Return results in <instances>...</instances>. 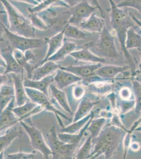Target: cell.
Returning a JSON list of instances; mask_svg holds the SVG:
<instances>
[{
    "mask_svg": "<svg viewBox=\"0 0 141 159\" xmlns=\"http://www.w3.org/2000/svg\"><path fill=\"white\" fill-rule=\"evenodd\" d=\"M15 1L25 2V3H27L31 4V5H34L35 6H37V5L39 4L38 2H36L35 0H15Z\"/></svg>",
    "mask_w": 141,
    "mask_h": 159,
    "instance_id": "c3c4849f",
    "label": "cell"
},
{
    "mask_svg": "<svg viewBox=\"0 0 141 159\" xmlns=\"http://www.w3.org/2000/svg\"><path fill=\"white\" fill-rule=\"evenodd\" d=\"M14 98H15L14 87L6 84H4L0 87V113Z\"/></svg>",
    "mask_w": 141,
    "mask_h": 159,
    "instance_id": "83f0119b",
    "label": "cell"
},
{
    "mask_svg": "<svg viewBox=\"0 0 141 159\" xmlns=\"http://www.w3.org/2000/svg\"><path fill=\"white\" fill-rule=\"evenodd\" d=\"M102 63H94L89 65H81V66H61L60 69L63 70H67L68 72L72 73L77 76L80 78L88 79L92 77L96 76L95 72L97 70L100 68Z\"/></svg>",
    "mask_w": 141,
    "mask_h": 159,
    "instance_id": "8fae6325",
    "label": "cell"
},
{
    "mask_svg": "<svg viewBox=\"0 0 141 159\" xmlns=\"http://www.w3.org/2000/svg\"><path fill=\"white\" fill-rule=\"evenodd\" d=\"M28 19L33 27L39 30H45L48 28L44 21L38 15L37 13H32L29 12Z\"/></svg>",
    "mask_w": 141,
    "mask_h": 159,
    "instance_id": "836d02e7",
    "label": "cell"
},
{
    "mask_svg": "<svg viewBox=\"0 0 141 159\" xmlns=\"http://www.w3.org/2000/svg\"><path fill=\"white\" fill-rule=\"evenodd\" d=\"M87 1L91 6L97 7V9L99 10V11L101 13V16L102 18L104 17V12L103 10L100 5L98 0H87Z\"/></svg>",
    "mask_w": 141,
    "mask_h": 159,
    "instance_id": "b9f144b4",
    "label": "cell"
},
{
    "mask_svg": "<svg viewBox=\"0 0 141 159\" xmlns=\"http://www.w3.org/2000/svg\"><path fill=\"white\" fill-rule=\"evenodd\" d=\"M140 21H141V20H140Z\"/></svg>",
    "mask_w": 141,
    "mask_h": 159,
    "instance_id": "9f6ffc18",
    "label": "cell"
},
{
    "mask_svg": "<svg viewBox=\"0 0 141 159\" xmlns=\"http://www.w3.org/2000/svg\"><path fill=\"white\" fill-rule=\"evenodd\" d=\"M105 25V21L103 19L97 16L96 15V13L94 12L87 19L82 22L79 25L78 27L90 34H100Z\"/></svg>",
    "mask_w": 141,
    "mask_h": 159,
    "instance_id": "e0dca14e",
    "label": "cell"
},
{
    "mask_svg": "<svg viewBox=\"0 0 141 159\" xmlns=\"http://www.w3.org/2000/svg\"><path fill=\"white\" fill-rule=\"evenodd\" d=\"M112 89V86L109 84H91L89 85V90L92 91L94 92H97L98 93H106L109 92V91L111 90Z\"/></svg>",
    "mask_w": 141,
    "mask_h": 159,
    "instance_id": "f35d334b",
    "label": "cell"
},
{
    "mask_svg": "<svg viewBox=\"0 0 141 159\" xmlns=\"http://www.w3.org/2000/svg\"><path fill=\"white\" fill-rule=\"evenodd\" d=\"M94 115V112L92 111L85 117L79 119L77 121L72 123L71 124L68 126L62 127L61 129V133H68V134H76L85 126L90 118Z\"/></svg>",
    "mask_w": 141,
    "mask_h": 159,
    "instance_id": "f546056e",
    "label": "cell"
},
{
    "mask_svg": "<svg viewBox=\"0 0 141 159\" xmlns=\"http://www.w3.org/2000/svg\"><path fill=\"white\" fill-rule=\"evenodd\" d=\"M13 53L16 61L24 70H25L27 77L29 79H31L33 70L37 67L36 66L32 65L29 63L30 61L27 60L25 54L23 52L18 49H13Z\"/></svg>",
    "mask_w": 141,
    "mask_h": 159,
    "instance_id": "f1b7e54d",
    "label": "cell"
},
{
    "mask_svg": "<svg viewBox=\"0 0 141 159\" xmlns=\"http://www.w3.org/2000/svg\"><path fill=\"white\" fill-rule=\"evenodd\" d=\"M94 43L91 42L83 46V47L77 51H74L70 54L75 60L79 61L91 62L93 63H104L106 62L105 58L97 56L90 51V48L93 46Z\"/></svg>",
    "mask_w": 141,
    "mask_h": 159,
    "instance_id": "30bf717a",
    "label": "cell"
},
{
    "mask_svg": "<svg viewBox=\"0 0 141 159\" xmlns=\"http://www.w3.org/2000/svg\"><path fill=\"white\" fill-rule=\"evenodd\" d=\"M116 36L113 31L109 30L105 25L101 33L100 38L96 43H94L95 54L106 60H116L119 54L116 48L115 39Z\"/></svg>",
    "mask_w": 141,
    "mask_h": 159,
    "instance_id": "5b68a950",
    "label": "cell"
},
{
    "mask_svg": "<svg viewBox=\"0 0 141 159\" xmlns=\"http://www.w3.org/2000/svg\"><path fill=\"white\" fill-rule=\"evenodd\" d=\"M97 9V7L91 6L87 0H82L69 9L71 16L68 24L78 27L82 22L95 12Z\"/></svg>",
    "mask_w": 141,
    "mask_h": 159,
    "instance_id": "9c48e42d",
    "label": "cell"
},
{
    "mask_svg": "<svg viewBox=\"0 0 141 159\" xmlns=\"http://www.w3.org/2000/svg\"><path fill=\"white\" fill-rule=\"evenodd\" d=\"M109 1L111 7L110 18L112 30L118 40L124 56L131 70L134 73L135 63L132 55L125 47V40L127 30L137 25L131 17L130 12L125 10V8L118 7L114 0H109Z\"/></svg>",
    "mask_w": 141,
    "mask_h": 159,
    "instance_id": "6da1fadb",
    "label": "cell"
},
{
    "mask_svg": "<svg viewBox=\"0 0 141 159\" xmlns=\"http://www.w3.org/2000/svg\"><path fill=\"white\" fill-rule=\"evenodd\" d=\"M54 80L57 88L62 90L82 81L83 79L77 76L72 73L59 69L56 71Z\"/></svg>",
    "mask_w": 141,
    "mask_h": 159,
    "instance_id": "2e32d148",
    "label": "cell"
},
{
    "mask_svg": "<svg viewBox=\"0 0 141 159\" xmlns=\"http://www.w3.org/2000/svg\"><path fill=\"white\" fill-rule=\"evenodd\" d=\"M45 139L52 152V159H68L73 158L79 144H67L59 139L56 127H51L45 135Z\"/></svg>",
    "mask_w": 141,
    "mask_h": 159,
    "instance_id": "277c9868",
    "label": "cell"
},
{
    "mask_svg": "<svg viewBox=\"0 0 141 159\" xmlns=\"http://www.w3.org/2000/svg\"><path fill=\"white\" fill-rule=\"evenodd\" d=\"M64 31L65 27L54 36L50 38H44L45 43L48 45V48L44 58L39 64V65L44 63L48 58L55 54L56 51L62 46L65 38Z\"/></svg>",
    "mask_w": 141,
    "mask_h": 159,
    "instance_id": "d6986e66",
    "label": "cell"
},
{
    "mask_svg": "<svg viewBox=\"0 0 141 159\" xmlns=\"http://www.w3.org/2000/svg\"><path fill=\"white\" fill-rule=\"evenodd\" d=\"M130 16L132 18L133 20L135 22V23L136 24V25H138V27H139L141 30V22L140 20H139V19L136 17L135 16H134V15L131 12H130Z\"/></svg>",
    "mask_w": 141,
    "mask_h": 159,
    "instance_id": "7dc6e473",
    "label": "cell"
},
{
    "mask_svg": "<svg viewBox=\"0 0 141 159\" xmlns=\"http://www.w3.org/2000/svg\"><path fill=\"white\" fill-rule=\"evenodd\" d=\"M106 119L101 117L97 119H92L91 122L87 129V131L90 133L92 139H95L99 135L103 127L106 124Z\"/></svg>",
    "mask_w": 141,
    "mask_h": 159,
    "instance_id": "1f68e13d",
    "label": "cell"
},
{
    "mask_svg": "<svg viewBox=\"0 0 141 159\" xmlns=\"http://www.w3.org/2000/svg\"><path fill=\"white\" fill-rule=\"evenodd\" d=\"M36 1V2H38L39 3H41V0H35Z\"/></svg>",
    "mask_w": 141,
    "mask_h": 159,
    "instance_id": "db71d44e",
    "label": "cell"
},
{
    "mask_svg": "<svg viewBox=\"0 0 141 159\" xmlns=\"http://www.w3.org/2000/svg\"><path fill=\"white\" fill-rule=\"evenodd\" d=\"M11 74L15 88V100L16 105L20 106L30 100L27 96L25 88L24 85L23 72L20 74Z\"/></svg>",
    "mask_w": 141,
    "mask_h": 159,
    "instance_id": "5bb4252c",
    "label": "cell"
},
{
    "mask_svg": "<svg viewBox=\"0 0 141 159\" xmlns=\"http://www.w3.org/2000/svg\"><path fill=\"white\" fill-rule=\"evenodd\" d=\"M50 89L54 100L56 101L57 105L69 114H72L71 109L68 102V98L65 93L61 89L58 88L52 83L50 85Z\"/></svg>",
    "mask_w": 141,
    "mask_h": 159,
    "instance_id": "d4e9b609",
    "label": "cell"
},
{
    "mask_svg": "<svg viewBox=\"0 0 141 159\" xmlns=\"http://www.w3.org/2000/svg\"><path fill=\"white\" fill-rule=\"evenodd\" d=\"M89 35H91L90 33H85L76 25L68 24L65 26L64 37L65 38L85 39Z\"/></svg>",
    "mask_w": 141,
    "mask_h": 159,
    "instance_id": "4dcf8cb0",
    "label": "cell"
},
{
    "mask_svg": "<svg viewBox=\"0 0 141 159\" xmlns=\"http://www.w3.org/2000/svg\"><path fill=\"white\" fill-rule=\"evenodd\" d=\"M1 54L6 63V67L3 74H20L23 72L24 69L16 61V59L13 55V49L10 46L9 47L1 49Z\"/></svg>",
    "mask_w": 141,
    "mask_h": 159,
    "instance_id": "4fadbf2b",
    "label": "cell"
},
{
    "mask_svg": "<svg viewBox=\"0 0 141 159\" xmlns=\"http://www.w3.org/2000/svg\"><path fill=\"white\" fill-rule=\"evenodd\" d=\"M25 91L31 101L41 106L44 110L54 113L61 127L64 126L60 117L70 121V118L68 117V116L61 112L60 110L56 108L54 105L52 103L51 100L50 99L49 96H47L39 91L30 88H25Z\"/></svg>",
    "mask_w": 141,
    "mask_h": 159,
    "instance_id": "ba28073f",
    "label": "cell"
},
{
    "mask_svg": "<svg viewBox=\"0 0 141 159\" xmlns=\"http://www.w3.org/2000/svg\"><path fill=\"white\" fill-rule=\"evenodd\" d=\"M138 28L137 25L130 28L127 31L125 47L128 51L135 48L141 50V34L136 31Z\"/></svg>",
    "mask_w": 141,
    "mask_h": 159,
    "instance_id": "484cf974",
    "label": "cell"
},
{
    "mask_svg": "<svg viewBox=\"0 0 141 159\" xmlns=\"http://www.w3.org/2000/svg\"><path fill=\"white\" fill-rule=\"evenodd\" d=\"M19 124L10 127L3 135H0V153L4 152L15 139L22 138L23 135V132L19 127Z\"/></svg>",
    "mask_w": 141,
    "mask_h": 159,
    "instance_id": "ac0fdd59",
    "label": "cell"
},
{
    "mask_svg": "<svg viewBox=\"0 0 141 159\" xmlns=\"http://www.w3.org/2000/svg\"><path fill=\"white\" fill-rule=\"evenodd\" d=\"M116 6L120 8H133L141 15V0H122Z\"/></svg>",
    "mask_w": 141,
    "mask_h": 159,
    "instance_id": "d590c367",
    "label": "cell"
},
{
    "mask_svg": "<svg viewBox=\"0 0 141 159\" xmlns=\"http://www.w3.org/2000/svg\"><path fill=\"white\" fill-rule=\"evenodd\" d=\"M4 7L3 5L2 2H1V1H0V11L5 10V9L4 10Z\"/></svg>",
    "mask_w": 141,
    "mask_h": 159,
    "instance_id": "f5cc1de1",
    "label": "cell"
},
{
    "mask_svg": "<svg viewBox=\"0 0 141 159\" xmlns=\"http://www.w3.org/2000/svg\"><path fill=\"white\" fill-rule=\"evenodd\" d=\"M9 80V74H0V87L6 84Z\"/></svg>",
    "mask_w": 141,
    "mask_h": 159,
    "instance_id": "f6af8a7d",
    "label": "cell"
},
{
    "mask_svg": "<svg viewBox=\"0 0 141 159\" xmlns=\"http://www.w3.org/2000/svg\"><path fill=\"white\" fill-rule=\"evenodd\" d=\"M85 94V89L82 85H75L73 89V94L74 98L80 99L82 98Z\"/></svg>",
    "mask_w": 141,
    "mask_h": 159,
    "instance_id": "ab89813d",
    "label": "cell"
},
{
    "mask_svg": "<svg viewBox=\"0 0 141 159\" xmlns=\"http://www.w3.org/2000/svg\"><path fill=\"white\" fill-rule=\"evenodd\" d=\"M6 13V10L0 11V15L5 14ZM4 34V24L1 20H0V41H3V34Z\"/></svg>",
    "mask_w": 141,
    "mask_h": 159,
    "instance_id": "ee69618b",
    "label": "cell"
},
{
    "mask_svg": "<svg viewBox=\"0 0 141 159\" xmlns=\"http://www.w3.org/2000/svg\"><path fill=\"white\" fill-rule=\"evenodd\" d=\"M134 132H141V124L135 129Z\"/></svg>",
    "mask_w": 141,
    "mask_h": 159,
    "instance_id": "816d5d0a",
    "label": "cell"
},
{
    "mask_svg": "<svg viewBox=\"0 0 141 159\" xmlns=\"http://www.w3.org/2000/svg\"><path fill=\"white\" fill-rule=\"evenodd\" d=\"M133 89L135 98V111L136 112L141 111V84L136 80L132 81Z\"/></svg>",
    "mask_w": 141,
    "mask_h": 159,
    "instance_id": "e575fe53",
    "label": "cell"
},
{
    "mask_svg": "<svg viewBox=\"0 0 141 159\" xmlns=\"http://www.w3.org/2000/svg\"><path fill=\"white\" fill-rule=\"evenodd\" d=\"M54 76L51 74L39 80H32L28 79L24 81V85L25 88L35 89L49 96L48 89L50 85L54 82Z\"/></svg>",
    "mask_w": 141,
    "mask_h": 159,
    "instance_id": "7402d4cb",
    "label": "cell"
},
{
    "mask_svg": "<svg viewBox=\"0 0 141 159\" xmlns=\"http://www.w3.org/2000/svg\"><path fill=\"white\" fill-rule=\"evenodd\" d=\"M135 80L137 81L138 82H139L141 84V73H139V74H137V75L135 78Z\"/></svg>",
    "mask_w": 141,
    "mask_h": 159,
    "instance_id": "f907efd6",
    "label": "cell"
},
{
    "mask_svg": "<svg viewBox=\"0 0 141 159\" xmlns=\"http://www.w3.org/2000/svg\"><path fill=\"white\" fill-rule=\"evenodd\" d=\"M141 124V116L139 119L135 122V123L133 124L130 130H128V132L130 134H132V132H134V130H135V129L138 126H139Z\"/></svg>",
    "mask_w": 141,
    "mask_h": 159,
    "instance_id": "bcb514c9",
    "label": "cell"
},
{
    "mask_svg": "<svg viewBox=\"0 0 141 159\" xmlns=\"http://www.w3.org/2000/svg\"><path fill=\"white\" fill-rule=\"evenodd\" d=\"M42 110H44L42 107L31 100L27 101L23 105L12 108L13 112L20 121L29 119L31 116L39 113Z\"/></svg>",
    "mask_w": 141,
    "mask_h": 159,
    "instance_id": "7c38bea8",
    "label": "cell"
},
{
    "mask_svg": "<svg viewBox=\"0 0 141 159\" xmlns=\"http://www.w3.org/2000/svg\"><path fill=\"white\" fill-rule=\"evenodd\" d=\"M15 101V98L13 99L0 113V133L10 127L20 122L19 119L12 111Z\"/></svg>",
    "mask_w": 141,
    "mask_h": 159,
    "instance_id": "9a60e30c",
    "label": "cell"
},
{
    "mask_svg": "<svg viewBox=\"0 0 141 159\" xmlns=\"http://www.w3.org/2000/svg\"><path fill=\"white\" fill-rule=\"evenodd\" d=\"M98 102L99 101H93L87 98H83L79 103L72 122L77 121L87 116L95 105H97Z\"/></svg>",
    "mask_w": 141,
    "mask_h": 159,
    "instance_id": "4316f807",
    "label": "cell"
},
{
    "mask_svg": "<svg viewBox=\"0 0 141 159\" xmlns=\"http://www.w3.org/2000/svg\"><path fill=\"white\" fill-rule=\"evenodd\" d=\"M130 66H116V65H105L101 66L97 70L95 74L99 78L105 80L114 79L118 74L124 73L129 70Z\"/></svg>",
    "mask_w": 141,
    "mask_h": 159,
    "instance_id": "ffe728a7",
    "label": "cell"
},
{
    "mask_svg": "<svg viewBox=\"0 0 141 159\" xmlns=\"http://www.w3.org/2000/svg\"><path fill=\"white\" fill-rule=\"evenodd\" d=\"M94 115L90 118L85 126L80 130V133L78 134H68L65 133H57V136L59 139L62 141L63 142L67 144H79L85 135L88 127L91 122L92 120L94 118Z\"/></svg>",
    "mask_w": 141,
    "mask_h": 159,
    "instance_id": "cb8c5ba5",
    "label": "cell"
},
{
    "mask_svg": "<svg viewBox=\"0 0 141 159\" xmlns=\"http://www.w3.org/2000/svg\"><path fill=\"white\" fill-rule=\"evenodd\" d=\"M4 35L12 49H18L25 52L26 51L39 48L46 45L44 39L29 38L20 36L11 32L4 25Z\"/></svg>",
    "mask_w": 141,
    "mask_h": 159,
    "instance_id": "8992f818",
    "label": "cell"
},
{
    "mask_svg": "<svg viewBox=\"0 0 141 159\" xmlns=\"http://www.w3.org/2000/svg\"><path fill=\"white\" fill-rule=\"evenodd\" d=\"M127 131L112 125L103 127L99 135L92 140L94 147L89 159H97L102 154L104 155L106 159H111Z\"/></svg>",
    "mask_w": 141,
    "mask_h": 159,
    "instance_id": "7a4b0ae2",
    "label": "cell"
},
{
    "mask_svg": "<svg viewBox=\"0 0 141 159\" xmlns=\"http://www.w3.org/2000/svg\"><path fill=\"white\" fill-rule=\"evenodd\" d=\"M140 68L141 69V64H140Z\"/></svg>",
    "mask_w": 141,
    "mask_h": 159,
    "instance_id": "11a10c76",
    "label": "cell"
},
{
    "mask_svg": "<svg viewBox=\"0 0 141 159\" xmlns=\"http://www.w3.org/2000/svg\"><path fill=\"white\" fill-rule=\"evenodd\" d=\"M43 158L42 154L36 155L35 153H27V152H18L15 153L7 154L6 159H34Z\"/></svg>",
    "mask_w": 141,
    "mask_h": 159,
    "instance_id": "8d00e7d4",
    "label": "cell"
},
{
    "mask_svg": "<svg viewBox=\"0 0 141 159\" xmlns=\"http://www.w3.org/2000/svg\"><path fill=\"white\" fill-rule=\"evenodd\" d=\"M0 67H4L6 68V63L3 58L2 57L1 54V51H0Z\"/></svg>",
    "mask_w": 141,
    "mask_h": 159,
    "instance_id": "681fc988",
    "label": "cell"
},
{
    "mask_svg": "<svg viewBox=\"0 0 141 159\" xmlns=\"http://www.w3.org/2000/svg\"><path fill=\"white\" fill-rule=\"evenodd\" d=\"M3 5L9 23V30L20 36L35 38V28L31 24L28 18L25 17L8 0H0Z\"/></svg>",
    "mask_w": 141,
    "mask_h": 159,
    "instance_id": "3957f363",
    "label": "cell"
},
{
    "mask_svg": "<svg viewBox=\"0 0 141 159\" xmlns=\"http://www.w3.org/2000/svg\"><path fill=\"white\" fill-rule=\"evenodd\" d=\"M110 125H114L115 126L118 127L121 129H126L124 127L123 125L121 123V121L120 120V118L118 115L116 114L115 115H113L112 119V122Z\"/></svg>",
    "mask_w": 141,
    "mask_h": 159,
    "instance_id": "60d3db41",
    "label": "cell"
},
{
    "mask_svg": "<svg viewBox=\"0 0 141 159\" xmlns=\"http://www.w3.org/2000/svg\"><path fill=\"white\" fill-rule=\"evenodd\" d=\"M135 106V101L130 100H124L120 102V111L122 114L129 111L132 109Z\"/></svg>",
    "mask_w": 141,
    "mask_h": 159,
    "instance_id": "74e56055",
    "label": "cell"
},
{
    "mask_svg": "<svg viewBox=\"0 0 141 159\" xmlns=\"http://www.w3.org/2000/svg\"><path fill=\"white\" fill-rule=\"evenodd\" d=\"M92 140L93 139L91 135L86 139L83 144L76 153L75 159H85L89 158V156L91 155L92 151Z\"/></svg>",
    "mask_w": 141,
    "mask_h": 159,
    "instance_id": "d6a6232c",
    "label": "cell"
},
{
    "mask_svg": "<svg viewBox=\"0 0 141 159\" xmlns=\"http://www.w3.org/2000/svg\"><path fill=\"white\" fill-rule=\"evenodd\" d=\"M77 48V44L75 43L70 42L65 37L62 46L47 61H52L55 62L62 61L66 56L70 55L72 52L75 51Z\"/></svg>",
    "mask_w": 141,
    "mask_h": 159,
    "instance_id": "603a6c76",
    "label": "cell"
},
{
    "mask_svg": "<svg viewBox=\"0 0 141 159\" xmlns=\"http://www.w3.org/2000/svg\"><path fill=\"white\" fill-rule=\"evenodd\" d=\"M61 67V65L56 63L55 61H47L44 63L39 65L36 67L32 73L31 79L32 80H39L51 75L56 72Z\"/></svg>",
    "mask_w": 141,
    "mask_h": 159,
    "instance_id": "44dd1931",
    "label": "cell"
},
{
    "mask_svg": "<svg viewBox=\"0 0 141 159\" xmlns=\"http://www.w3.org/2000/svg\"><path fill=\"white\" fill-rule=\"evenodd\" d=\"M131 94H132V92L128 88H124L120 90V96L124 100H127L129 99L131 97Z\"/></svg>",
    "mask_w": 141,
    "mask_h": 159,
    "instance_id": "7bdbcfd3",
    "label": "cell"
},
{
    "mask_svg": "<svg viewBox=\"0 0 141 159\" xmlns=\"http://www.w3.org/2000/svg\"><path fill=\"white\" fill-rule=\"evenodd\" d=\"M19 123L29 136L32 148L40 152L44 159H49L50 156L52 155V152L47 145L42 132L32 123L27 124L23 120H21Z\"/></svg>",
    "mask_w": 141,
    "mask_h": 159,
    "instance_id": "52a82bcc",
    "label": "cell"
}]
</instances>
